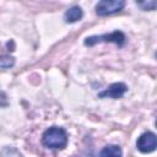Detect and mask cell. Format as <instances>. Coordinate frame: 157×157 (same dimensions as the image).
Instances as JSON below:
<instances>
[{"instance_id":"cell-1","label":"cell","mask_w":157,"mask_h":157,"mask_svg":"<svg viewBox=\"0 0 157 157\" xmlns=\"http://www.w3.org/2000/svg\"><path fill=\"white\" fill-rule=\"evenodd\" d=\"M42 144L47 148L61 150L67 145V134L63 128L52 126L43 132Z\"/></svg>"},{"instance_id":"cell-3","label":"cell","mask_w":157,"mask_h":157,"mask_svg":"<svg viewBox=\"0 0 157 157\" xmlns=\"http://www.w3.org/2000/svg\"><path fill=\"white\" fill-rule=\"evenodd\" d=\"M125 6V0H101L96 5V13L98 16H107L119 12Z\"/></svg>"},{"instance_id":"cell-9","label":"cell","mask_w":157,"mask_h":157,"mask_svg":"<svg viewBox=\"0 0 157 157\" xmlns=\"http://www.w3.org/2000/svg\"><path fill=\"white\" fill-rule=\"evenodd\" d=\"M15 65V58L11 55H0V67L10 69Z\"/></svg>"},{"instance_id":"cell-5","label":"cell","mask_w":157,"mask_h":157,"mask_svg":"<svg viewBox=\"0 0 157 157\" xmlns=\"http://www.w3.org/2000/svg\"><path fill=\"white\" fill-rule=\"evenodd\" d=\"M126 91H128V86L125 83H123V82H115V83H112L107 90H104L103 92H101L98 94V97L99 98L108 97V98L118 99V98L123 97Z\"/></svg>"},{"instance_id":"cell-7","label":"cell","mask_w":157,"mask_h":157,"mask_svg":"<svg viewBox=\"0 0 157 157\" xmlns=\"http://www.w3.org/2000/svg\"><path fill=\"white\" fill-rule=\"evenodd\" d=\"M101 156H121L123 152L120 150L119 146L117 145H107L101 152H99Z\"/></svg>"},{"instance_id":"cell-6","label":"cell","mask_w":157,"mask_h":157,"mask_svg":"<svg viewBox=\"0 0 157 157\" xmlns=\"http://www.w3.org/2000/svg\"><path fill=\"white\" fill-rule=\"evenodd\" d=\"M82 17H83V11H82V9L80 6H72V7H70L65 12V15H64V20H65L66 23L77 22Z\"/></svg>"},{"instance_id":"cell-2","label":"cell","mask_w":157,"mask_h":157,"mask_svg":"<svg viewBox=\"0 0 157 157\" xmlns=\"http://www.w3.org/2000/svg\"><path fill=\"white\" fill-rule=\"evenodd\" d=\"M126 37L121 31H114L112 33H105V34H101V36H91L87 37L85 39V45L92 47L97 43H103V42H109V43H115L119 47H123L125 44Z\"/></svg>"},{"instance_id":"cell-8","label":"cell","mask_w":157,"mask_h":157,"mask_svg":"<svg viewBox=\"0 0 157 157\" xmlns=\"http://www.w3.org/2000/svg\"><path fill=\"white\" fill-rule=\"evenodd\" d=\"M137 6L144 11H153L157 6V0H135Z\"/></svg>"},{"instance_id":"cell-4","label":"cell","mask_w":157,"mask_h":157,"mask_svg":"<svg viewBox=\"0 0 157 157\" xmlns=\"http://www.w3.org/2000/svg\"><path fill=\"white\" fill-rule=\"evenodd\" d=\"M156 146H157V137L151 131L141 134L136 141V147L142 153H150V152L155 151Z\"/></svg>"},{"instance_id":"cell-10","label":"cell","mask_w":157,"mask_h":157,"mask_svg":"<svg viewBox=\"0 0 157 157\" xmlns=\"http://www.w3.org/2000/svg\"><path fill=\"white\" fill-rule=\"evenodd\" d=\"M6 105H7V97L5 92L0 90V107H6Z\"/></svg>"}]
</instances>
